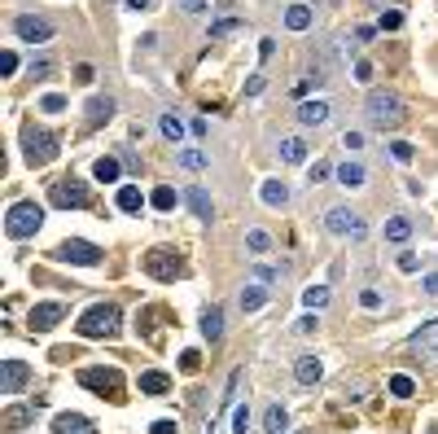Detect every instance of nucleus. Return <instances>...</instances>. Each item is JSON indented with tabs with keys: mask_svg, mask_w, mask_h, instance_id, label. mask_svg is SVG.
<instances>
[{
	"mask_svg": "<svg viewBox=\"0 0 438 434\" xmlns=\"http://www.w3.org/2000/svg\"><path fill=\"white\" fill-rule=\"evenodd\" d=\"M399 268H403V272H421V259H416L412 250H403V254H399Z\"/></svg>",
	"mask_w": 438,
	"mask_h": 434,
	"instance_id": "37998d69",
	"label": "nucleus"
},
{
	"mask_svg": "<svg viewBox=\"0 0 438 434\" xmlns=\"http://www.w3.org/2000/svg\"><path fill=\"white\" fill-rule=\"evenodd\" d=\"M258 193H263L268 206H285V202H289V189H285L281 180H263V189H258Z\"/></svg>",
	"mask_w": 438,
	"mask_h": 434,
	"instance_id": "bb28decb",
	"label": "nucleus"
},
{
	"mask_svg": "<svg viewBox=\"0 0 438 434\" xmlns=\"http://www.w3.org/2000/svg\"><path fill=\"white\" fill-rule=\"evenodd\" d=\"M246 92H250V97H258V92H263V75H250V84H246Z\"/></svg>",
	"mask_w": 438,
	"mask_h": 434,
	"instance_id": "5fc2aeb1",
	"label": "nucleus"
},
{
	"mask_svg": "<svg viewBox=\"0 0 438 434\" xmlns=\"http://www.w3.org/2000/svg\"><path fill=\"white\" fill-rule=\"evenodd\" d=\"M430 434H438V426H430Z\"/></svg>",
	"mask_w": 438,
	"mask_h": 434,
	"instance_id": "bf43d9fd",
	"label": "nucleus"
},
{
	"mask_svg": "<svg viewBox=\"0 0 438 434\" xmlns=\"http://www.w3.org/2000/svg\"><path fill=\"white\" fill-rule=\"evenodd\" d=\"M53 259H62V264H79V268H96V264H101V246H92V242H79V237H70V242L57 246Z\"/></svg>",
	"mask_w": 438,
	"mask_h": 434,
	"instance_id": "423d86ee",
	"label": "nucleus"
},
{
	"mask_svg": "<svg viewBox=\"0 0 438 434\" xmlns=\"http://www.w3.org/2000/svg\"><path fill=\"white\" fill-rule=\"evenodd\" d=\"M315 325H320L315 316H298V321H294V333H298V338H307V333H315Z\"/></svg>",
	"mask_w": 438,
	"mask_h": 434,
	"instance_id": "e433bc0d",
	"label": "nucleus"
},
{
	"mask_svg": "<svg viewBox=\"0 0 438 434\" xmlns=\"http://www.w3.org/2000/svg\"><path fill=\"white\" fill-rule=\"evenodd\" d=\"M184 202H189V211L197 215V220H211V215H215V206H211V197H206L202 185H189L184 189Z\"/></svg>",
	"mask_w": 438,
	"mask_h": 434,
	"instance_id": "f3484780",
	"label": "nucleus"
},
{
	"mask_svg": "<svg viewBox=\"0 0 438 434\" xmlns=\"http://www.w3.org/2000/svg\"><path fill=\"white\" fill-rule=\"evenodd\" d=\"M180 364H184V373H193V368H197V351H184V355H180Z\"/></svg>",
	"mask_w": 438,
	"mask_h": 434,
	"instance_id": "6e6d98bb",
	"label": "nucleus"
},
{
	"mask_svg": "<svg viewBox=\"0 0 438 434\" xmlns=\"http://www.w3.org/2000/svg\"><path fill=\"white\" fill-rule=\"evenodd\" d=\"M127 9L132 13H145V9H154V0H127Z\"/></svg>",
	"mask_w": 438,
	"mask_h": 434,
	"instance_id": "4d7b16f0",
	"label": "nucleus"
},
{
	"mask_svg": "<svg viewBox=\"0 0 438 434\" xmlns=\"http://www.w3.org/2000/svg\"><path fill=\"white\" fill-rule=\"evenodd\" d=\"M364 114H368V128L377 132H390V128H399L403 118H408V106H403V97L399 92H368V101H364Z\"/></svg>",
	"mask_w": 438,
	"mask_h": 434,
	"instance_id": "f257e3e1",
	"label": "nucleus"
},
{
	"mask_svg": "<svg viewBox=\"0 0 438 434\" xmlns=\"http://www.w3.org/2000/svg\"><path fill=\"white\" fill-rule=\"evenodd\" d=\"M149 202H154L158 211H171V206H175V189H171V185H163V189H154V197H149Z\"/></svg>",
	"mask_w": 438,
	"mask_h": 434,
	"instance_id": "72a5a7b5",
	"label": "nucleus"
},
{
	"mask_svg": "<svg viewBox=\"0 0 438 434\" xmlns=\"http://www.w3.org/2000/svg\"><path fill=\"white\" fill-rule=\"evenodd\" d=\"M0 70L13 75V70H18V57H13V53H5V57H0Z\"/></svg>",
	"mask_w": 438,
	"mask_h": 434,
	"instance_id": "864d4df0",
	"label": "nucleus"
},
{
	"mask_svg": "<svg viewBox=\"0 0 438 434\" xmlns=\"http://www.w3.org/2000/svg\"><path fill=\"white\" fill-rule=\"evenodd\" d=\"M39 110H49V114H57V110H66V97H57V92H49L44 101H39Z\"/></svg>",
	"mask_w": 438,
	"mask_h": 434,
	"instance_id": "ea45409f",
	"label": "nucleus"
},
{
	"mask_svg": "<svg viewBox=\"0 0 438 434\" xmlns=\"http://www.w3.org/2000/svg\"><path fill=\"white\" fill-rule=\"evenodd\" d=\"M31 368L23 360H0V395H23Z\"/></svg>",
	"mask_w": 438,
	"mask_h": 434,
	"instance_id": "1a4fd4ad",
	"label": "nucleus"
},
{
	"mask_svg": "<svg viewBox=\"0 0 438 434\" xmlns=\"http://www.w3.org/2000/svg\"><path fill=\"white\" fill-rule=\"evenodd\" d=\"M13 31H18V39H27V44H44V39H53V23L49 18H35V13H18L13 18Z\"/></svg>",
	"mask_w": 438,
	"mask_h": 434,
	"instance_id": "0eeeda50",
	"label": "nucleus"
},
{
	"mask_svg": "<svg viewBox=\"0 0 438 434\" xmlns=\"http://www.w3.org/2000/svg\"><path fill=\"white\" fill-rule=\"evenodd\" d=\"M285 27H289V31H307V27H311V5H289Z\"/></svg>",
	"mask_w": 438,
	"mask_h": 434,
	"instance_id": "cd10ccee",
	"label": "nucleus"
},
{
	"mask_svg": "<svg viewBox=\"0 0 438 434\" xmlns=\"http://www.w3.org/2000/svg\"><path fill=\"white\" fill-rule=\"evenodd\" d=\"M390 390L399 395V399H408V395H412L416 386H412V378H403V373H394V378H390Z\"/></svg>",
	"mask_w": 438,
	"mask_h": 434,
	"instance_id": "c9c22d12",
	"label": "nucleus"
},
{
	"mask_svg": "<svg viewBox=\"0 0 438 434\" xmlns=\"http://www.w3.org/2000/svg\"><path fill=\"white\" fill-rule=\"evenodd\" d=\"M92 175H96L101 185H114V180H118V158H96Z\"/></svg>",
	"mask_w": 438,
	"mask_h": 434,
	"instance_id": "c756f323",
	"label": "nucleus"
},
{
	"mask_svg": "<svg viewBox=\"0 0 438 434\" xmlns=\"http://www.w3.org/2000/svg\"><path fill=\"white\" fill-rule=\"evenodd\" d=\"M325 175H329V163H315V167H311V185H320Z\"/></svg>",
	"mask_w": 438,
	"mask_h": 434,
	"instance_id": "603ef678",
	"label": "nucleus"
},
{
	"mask_svg": "<svg viewBox=\"0 0 438 434\" xmlns=\"http://www.w3.org/2000/svg\"><path fill=\"white\" fill-rule=\"evenodd\" d=\"M421 285H425V294H430V299H438V272H430Z\"/></svg>",
	"mask_w": 438,
	"mask_h": 434,
	"instance_id": "8fccbe9b",
	"label": "nucleus"
},
{
	"mask_svg": "<svg viewBox=\"0 0 438 434\" xmlns=\"http://www.w3.org/2000/svg\"><path fill=\"white\" fill-rule=\"evenodd\" d=\"M118 211H141V189H132V185L118 189Z\"/></svg>",
	"mask_w": 438,
	"mask_h": 434,
	"instance_id": "7c9ffc66",
	"label": "nucleus"
},
{
	"mask_svg": "<svg viewBox=\"0 0 438 434\" xmlns=\"http://www.w3.org/2000/svg\"><path fill=\"white\" fill-rule=\"evenodd\" d=\"M141 390L145 395H167L171 378H167V373H158V368H149V373H141Z\"/></svg>",
	"mask_w": 438,
	"mask_h": 434,
	"instance_id": "aec40b11",
	"label": "nucleus"
},
{
	"mask_svg": "<svg viewBox=\"0 0 438 434\" xmlns=\"http://www.w3.org/2000/svg\"><path fill=\"white\" fill-rule=\"evenodd\" d=\"M35 408H39V399L27 404V408H9V412H5V430H23V426L35 417Z\"/></svg>",
	"mask_w": 438,
	"mask_h": 434,
	"instance_id": "c85d7f7f",
	"label": "nucleus"
},
{
	"mask_svg": "<svg viewBox=\"0 0 438 434\" xmlns=\"http://www.w3.org/2000/svg\"><path fill=\"white\" fill-rule=\"evenodd\" d=\"M342 145H346V149H360V145H364V136H360V132H346V136H342Z\"/></svg>",
	"mask_w": 438,
	"mask_h": 434,
	"instance_id": "3c124183",
	"label": "nucleus"
},
{
	"mask_svg": "<svg viewBox=\"0 0 438 434\" xmlns=\"http://www.w3.org/2000/svg\"><path fill=\"white\" fill-rule=\"evenodd\" d=\"M382 237H386V242H408V237H412V220H408V215H390Z\"/></svg>",
	"mask_w": 438,
	"mask_h": 434,
	"instance_id": "6ab92c4d",
	"label": "nucleus"
},
{
	"mask_svg": "<svg viewBox=\"0 0 438 434\" xmlns=\"http://www.w3.org/2000/svg\"><path fill=\"white\" fill-rule=\"evenodd\" d=\"M325 228H329L333 237H346V242H364V237H368L364 215L351 211V206H329V211H325Z\"/></svg>",
	"mask_w": 438,
	"mask_h": 434,
	"instance_id": "7ed1b4c3",
	"label": "nucleus"
},
{
	"mask_svg": "<svg viewBox=\"0 0 438 434\" xmlns=\"http://www.w3.org/2000/svg\"><path fill=\"white\" fill-rule=\"evenodd\" d=\"M202 333H206L211 342H219V338H224V311H219V307H211V311L202 316Z\"/></svg>",
	"mask_w": 438,
	"mask_h": 434,
	"instance_id": "393cba45",
	"label": "nucleus"
},
{
	"mask_svg": "<svg viewBox=\"0 0 438 434\" xmlns=\"http://www.w3.org/2000/svg\"><path fill=\"white\" fill-rule=\"evenodd\" d=\"M79 333L84 338H114L118 333V307L114 303H96L79 316Z\"/></svg>",
	"mask_w": 438,
	"mask_h": 434,
	"instance_id": "f03ea898",
	"label": "nucleus"
},
{
	"mask_svg": "<svg viewBox=\"0 0 438 434\" xmlns=\"http://www.w3.org/2000/svg\"><path fill=\"white\" fill-rule=\"evenodd\" d=\"M281 158H285V163H303V158H307V141H303V136H285V141H281Z\"/></svg>",
	"mask_w": 438,
	"mask_h": 434,
	"instance_id": "a878e982",
	"label": "nucleus"
},
{
	"mask_svg": "<svg viewBox=\"0 0 438 434\" xmlns=\"http://www.w3.org/2000/svg\"><path fill=\"white\" fill-rule=\"evenodd\" d=\"M246 246L258 250V254H268V250H272V237H268L263 228H250V232H246Z\"/></svg>",
	"mask_w": 438,
	"mask_h": 434,
	"instance_id": "2f4dec72",
	"label": "nucleus"
},
{
	"mask_svg": "<svg viewBox=\"0 0 438 434\" xmlns=\"http://www.w3.org/2000/svg\"><path fill=\"white\" fill-rule=\"evenodd\" d=\"M175 163H180L184 171H202V167H211V154L206 149H180V154H175Z\"/></svg>",
	"mask_w": 438,
	"mask_h": 434,
	"instance_id": "4be33fe9",
	"label": "nucleus"
},
{
	"mask_svg": "<svg viewBox=\"0 0 438 434\" xmlns=\"http://www.w3.org/2000/svg\"><path fill=\"white\" fill-rule=\"evenodd\" d=\"M360 303H364L368 311H377V307H382L386 299H382V294H377V290H364V294H360Z\"/></svg>",
	"mask_w": 438,
	"mask_h": 434,
	"instance_id": "79ce46f5",
	"label": "nucleus"
},
{
	"mask_svg": "<svg viewBox=\"0 0 438 434\" xmlns=\"http://www.w3.org/2000/svg\"><path fill=\"white\" fill-rule=\"evenodd\" d=\"M79 382H84V386H92V390H110V395H118V373L114 368H84V373H79Z\"/></svg>",
	"mask_w": 438,
	"mask_h": 434,
	"instance_id": "ddd939ff",
	"label": "nucleus"
},
{
	"mask_svg": "<svg viewBox=\"0 0 438 434\" xmlns=\"http://www.w3.org/2000/svg\"><path fill=\"white\" fill-rule=\"evenodd\" d=\"M23 149H27V163L44 167V163H53V154H57V136L44 132V128H27L23 132Z\"/></svg>",
	"mask_w": 438,
	"mask_h": 434,
	"instance_id": "39448f33",
	"label": "nucleus"
},
{
	"mask_svg": "<svg viewBox=\"0 0 438 434\" xmlns=\"http://www.w3.org/2000/svg\"><path fill=\"white\" fill-rule=\"evenodd\" d=\"M62 316H66L62 303H35V307H31V329L44 333V329H53L57 321H62Z\"/></svg>",
	"mask_w": 438,
	"mask_h": 434,
	"instance_id": "dca6fc26",
	"label": "nucleus"
},
{
	"mask_svg": "<svg viewBox=\"0 0 438 434\" xmlns=\"http://www.w3.org/2000/svg\"><path fill=\"white\" fill-rule=\"evenodd\" d=\"M268 303V290H263V281H254V285H246L242 290V311H258Z\"/></svg>",
	"mask_w": 438,
	"mask_h": 434,
	"instance_id": "5701e85b",
	"label": "nucleus"
},
{
	"mask_svg": "<svg viewBox=\"0 0 438 434\" xmlns=\"http://www.w3.org/2000/svg\"><path fill=\"white\" fill-rule=\"evenodd\" d=\"M180 9H184L189 18H197V13H206V5H202V0H180Z\"/></svg>",
	"mask_w": 438,
	"mask_h": 434,
	"instance_id": "49530a36",
	"label": "nucleus"
},
{
	"mask_svg": "<svg viewBox=\"0 0 438 434\" xmlns=\"http://www.w3.org/2000/svg\"><path fill=\"white\" fill-rule=\"evenodd\" d=\"M408 347L421 355V360H434V364H438V321H430V325L416 329L412 338H408Z\"/></svg>",
	"mask_w": 438,
	"mask_h": 434,
	"instance_id": "9d476101",
	"label": "nucleus"
},
{
	"mask_svg": "<svg viewBox=\"0 0 438 434\" xmlns=\"http://www.w3.org/2000/svg\"><path fill=\"white\" fill-rule=\"evenodd\" d=\"M399 27H403V13H399V9L382 13V31H399Z\"/></svg>",
	"mask_w": 438,
	"mask_h": 434,
	"instance_id": "58836bf2",
	"label": "nucleus"
},
{
	"mask_svg": "<svg viewBox=\"0 0 438 434\" xmlns=\"http://www.w3.org/2000/svg\"><path fill=\"white\" fill-rule=\"evenodd\" d=\"M294 378L303 382V386H315L325 378V364H320V355H298L294 360Z\"/></svg>",
	"mask_w": 438,
	"mask_h": 434,
	"instance_id": "2eb2a0df",
	"label": "nucleus"
},
{
	"mask_svg": "<svg viewBox=\"0 0 438 434\" xmlns=\"http://www.w3.org/2000/svg\"><path fill=\"white\" fill-rule=\"evenodd\" d=\"M232 426H237V434H246V426H250V412H246V408H237V412H232Z\"/></svg>",
	"mask_w": 438,
	"mask_h": 434,
	"instance_id": "c03bdc74",
	"label": "nucleus"
},
{
	"mask_svg": "<svg viewBox=\"0 0 438 434\" xmlns=\"http://www.w3.org/2000/svg\"><path fill=\"white\" fill-rule=\"evenodd\" d=\"M163 136H167V141H180V136H184V123H180L175 114H163Z\"/></svg>",
	"mask_w": 438,
	"mask_h": 434,
	"instance_id": "f704fd0d",
	"label": "nucleus"
},
{
	"mask_svg": "<svg viewBox=\"0 0 438 434\" xmlns=\"http://www.w3.org/2000/svg\"><path fill=\"white\" fill-rule=\"evenodd\" d=\"M232 31H242V23H237V18H224V23H215V27H211L215 39H219V35H232Z\"/></svg>",
	"mask_w": 438,
	"mask_h": 434,
	"instance_id": "4c0bfd02",
	"label": "nucleus"
},
{
	"mask_svg": "<svg viewBox=\"0 0 438 434\" xmlns=\"http://www.w3.org/2000/svg\"><path fill=\"white\" fill-rule=\"evenodd\" d=\"M390 154H394V163H412V145H408V141H394Z\"/></svg>",
	"mask_w": 438,
	"mask_h": 434,
	"instance_id": "a19ab883",
	"label": "nucleus"
},
{
	"mask_svg": "<svg viewBox=\"0 0 438 434\" xmlns=\"http://www.w3.org/2000/svg\"><path fill=\"white\" fill-rule=\"evenodd\" d=\"M329 118H333L329 101H303V106H298V123H303V128H325Z\"/></svg>",
	"mask_w": 438,
	"mask_h": 434,
	"instance_id": "f8f14e48",
	"label": "nucleus"
},
{
	"mask_svg": "<svg viewBox=\"0 0 438 434\" xmlns=\"http://www.w3.org/2000/svg\"><path fill=\"white\" fill-rule=\"evenodd\" d=\"M285 426H289V421H285V408H281V404H272V408L263 412V434H289Z\"/></svg>",
	"mask_w": 438,
	"mask_h": 434,
	"instance_id": "b1692460",
	"label": "nucleus"
},
{
	"mask_svg": "<svg viewBox=\"0 0 438 434\" xmlns=\"http://www.w3.org/2000/svg\"><path fill=\"white\" fill-rule=\"evenodd\" d=\"M154 434H180V426L175 421H154Z\"/></svg>",
	"mask_w": 438,
	"mask_h": 434,
	"instance_id": "09e8293b",
	"label": "nucleus"
},
{
	"mask_svg": "<svg viewBox=\"0 0 438 434\" xmlns=\"http://www.w3.org/2000/svg\"><path fill=\"white\" fill-rule=\"evenodd\" d=\"M110 114H114V97H92V101H88V123H92V128L106 123Z\"/></svg>",
	"mask_w": 438,
	"mask_h": 434,
	"instance_id": "412c9836",
	"label": "nucleus"
},
{
	"mask_svg": "<svg viewBox=\"0 0 438 434\" xmlns=\"http://www.w3.org/2000/svg\"><path fill=\"white\" fill-rule=\"evenodd\" d=\"M303 303H307V307H315V311L329 307V290H325V285H311V290L303 294Z\"/></svg>",
	"mask_w": 438,
	"mask_h": 434,
	"instance_id": "473e14b6",
	"label": "nucleus"
},
{
	"mask_svg": "<svg viewBox=\"0 0 438 434\" xmlns=\"http://www.w3.org/2000/svg\"><path fill=\"white\" fill-rule=\"evenodd\" d=\"M145 272L158 276V281H171V276H180V259H175L171 250H149L145 254Z\"/></svg>",
	"mask_w": 438,
	"mask_h": 434,
	"instance_id": "9b49d317",
	"label": "nucleus"
},
{
	"mask_svg": "<svg viewBox=\"0 0 438 434\" xmlns=\"http://www.w3.org/2000/svg\"><path fill=\"white\" fill-rule=\"evenodd\" d=\"M39 224H44V211H39L35 202H13L9 215H5V232L13 237V242H23V237L39 232Z\"/></svg>",
	"mask_w": 438,
	"mask_h": 434,
	"instance_id": "20e7f679",
	"label": "nucleus"
},
{
	"mask_svg": "<svg viewBox=\"0 0 438 434\" xmlns=\"http://www.w3.org/2000/svg\"><path fill=\"white\" fill-rule=\"evenodd\" d=\"M337 180H342V189H364L368 167L364 163H342V167H337Z\"/></svg>",
	"mask_w": 438,
	"mask_h": 434,
	"instance_id": "a211bd4d",
	"label": "nucleus"
},
{
	"mask_svg": "<svg viewBox=\"0 0 438 434\" xmlns=\"http://www.w3.org/2000/svg\"><path fill=\"white\" fill-rule=\"evenodd\" d=\"M53 434H96V426L79 412H57L53 417Z\"/></svg>",
	"mask_w": 438,
	"mask_h": 434,
	"instance_id": "4468645a",
	"label": "nucleus"
},
{
	"mask_svg": "<svg viewBox=\"0 0 438 434\" xmlns=\"http://www.w3.org/2000/svg\"><path fill=\"white\" fill-rule=\"evenodd\" d=\"M49 202L53 206H88V185H79L75 175H70V180H57L49 189Z\"/></svg>",
	"mask_w": 438,
	"mask_h": 434,
	"instance_id": "6e6552de",
	"label": "nucleus"
},
{
	"mask_svg": "<svg viewBox=\"0 0 438 434\" xmlns=\"http://www.w3.org/2000/svg\"><path fill=\"white\" fill-rule=\"evenodd\" d=\"M368 5H399V0H368Z\"/></svg>",
	"mask_w": 438,
	"mask_h": 434,
	"instance_id": "13d9d810",
	"label": "nucleus"
},
{
	"mask_svg": "<svg viewBox=\"0 0 438 434\" xmlns=\"http://www.w3.org/2000/svg\"><path fill=\"white\" fill-rule=\"evenodd\" d=\"M276 276H281V272H276V268H254V281H263V285H272V281H276Z\"/></svg>",
	"mask_w": 438,
	"mask_h": 434,
	"instance_id": "a18cd8bd",
	"label": "nucleus"
},
{
	"mask_svg": "<svg viewBox=\"0 0 438 434\" xmlns=\"http://www.w3.org/2000/svg\"><path fill=\"white\" fill-rule=\"evenodd\" d=\"M49 70H53V62H49V57H39V62H31V79H35V75H49Z\"/></svg>",
	"mask_w": 438,
	"mask_h": 434,
	"instance_id": "de8ad7c7",
	"label": "nucleus"
}]
</instances>
